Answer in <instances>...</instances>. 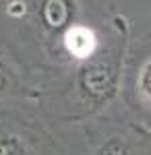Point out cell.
<instances>
[{"mask_svg":"<svg viewBox=\"0 0 151 155\" xmlns=\"http://www.w3.org/2000/svg\"><path fill=\"white\" fill-rule=\"evenodd\" d=\"M42 19L50 29H62L70 21L69 0H44L42 4Z\"/></svg>","mask_w":151,"mask_h":155,"instance_id":"3","label":"cell"},{"mask_svg":"<svg viewBox=\"0 0 151 155\" xmlns=\"http://www.w3.org/2000/svg\"><path fill=\"white\" fill-rule=\"evenodd\" d=\"M0 155H29V147L15 132L0 134Z\"/></svg>","mask_w":151,"mask_h":155,"instance_id":"4","label":"cell"},{"mask_svg":"<svg viewBox=\"0 0 151 155\" xmlns=\"http://www.w3.org/2000/svg\"><path fill=\"white\" fill-rule=\"evenodd\" d=\"M95 46H97L95 33L85 25H72L64 33V48L69 50V54H72L79 60L89 58L95 52Z\"/></svg>","mask_w":151,"mask_h":155,"instance_id":"2","label":"cell"},{"mask_svg":"<svg viewBox=\"0 0 151 155\" xmlns=\"http://www.w3.org/2000/svg\"><path fill=\"white\" fill-rule=\"evenodd\" d=\"M97 155H128L126 147L120 143L118 139H112V141H108V143L99 149V153Z\"/></svg>","mask_w":151,"mask_h":155,"instance_id":"6","label":"cell"},{"mask_svg":"<svg viewBox=\"0 0 151 155\" xmlns=\"http://www.w3.org/2000/svg\"><path fill=\"white\" fill-rule=\"evenodd\" d=\"M83 89L95 99H106L116 89V72L106 62H91L81 72Z\"/></svg>","mask_w":151,"mask_h":155,"instance_id":"1","label":"cell"},{"mask_svg":"<svg viewBox=\"0 0 151 155\" xmlns=\"http://www.w3.org/2000/svg\"><path fill=\"white\" fill-rule=\"evenodd\" d=\"M139 91L143 97H147L151 101V58L141 66L139 72Z\"/></svg>","mask_w":151,"mask_h":155,"instance_id":"5","label":"cell"},{"mask_svg":"<svg viewBox=\"0 0 151 155\" xmlns=\"http://www.w3.org/2000/svg\"><path fill=\"white\" fill-rule=\"evenodd\" d=\"M6 87H8V74H6V71H4L2 64H0V93H2Z\"/></svg>","mask_w":151,"mask_h":155,"instance_id":"7","label":"cell"}]
</instances>
